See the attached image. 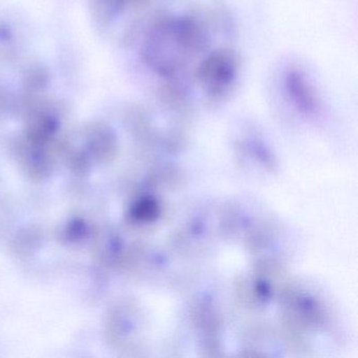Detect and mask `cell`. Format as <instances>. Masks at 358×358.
<instances>
[{"label": "cell", "mask_w": 358, "mask_h": 358, "mask_svg": "<svg viewBox=\"0 0 358 358\" xmlns=\"http://www.w3.org/2000/svg\"><path fill=\"white\" fill-rule=\"evenodd\" d=\"M206 27L194 16H171L152 29L144 59L161 78L175 81L208 48Z\"/></svg>", "instance_id": "1"}, {"label": "cell", "mask_w": 358, "mask_h": 358, "mask_svg": "<svg viewBox=\"0 0 358 358\" xmlns=\"http://www.w3.org/2000/svg\"><path fill=\"white\" fill-rule=\"evenodd\" d=\"M240 75L238 54L229 48H219L201 60L194 77L205 98L211 103L220 104L236 92Z\"/></svg>", "instance_id": "2"}, {"label": "cell", "mask_w": 358, "mask_h": 358, "mask_svg": "<svg viewBox=\"0 0 358 358\" xmlns=\"http://www.w3.org/2000/svg\"><path fill=\"white\" fill-rule=\"evenodd\" d=\"M282 90L288 101L301 114L314 116L322 108L320 93L303 69L291 66L282 77Z\"/></svg>", "instance_id": "3"}]
</instances>
